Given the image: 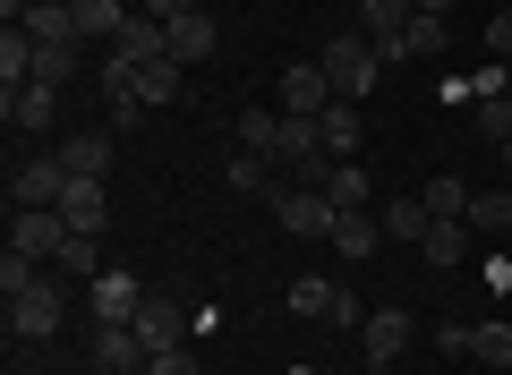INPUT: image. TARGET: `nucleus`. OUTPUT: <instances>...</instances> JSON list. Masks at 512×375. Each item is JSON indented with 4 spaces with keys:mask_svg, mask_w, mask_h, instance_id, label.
I'll return each mask as SVG.
<instances>
[{
    "mask_svg": "<svg viewBox=\"0 0 512 375\" xmlns=\"http://www.w3.org/2000/svg\"><path fill=\"white\" fill-rule=\"evenodd\" d=\"M316 69H325V86H333V103H367L376 94V77H384V52L359 35V26H342V35L316 52Z\"/></svg>",
    "mask_w": 512,
    "mask_h": 375,
    "instance_id": "1",
    "label": "nucleus"
},
{
    "mask_svg": "<svg viewBox=\"0 0 512 375\" xmlns=\"http://www.w3.org/2000/svg\"><path fill=\"white\" fill-rule=\"evenodd\" d=\"M77 188V171L60 154H35L18 179H9V214H60V197Z\"/></svg>",
    "mask_w": 512,
    "mask_h": 375,
    "instance_id": "2",
    "label": "nucleus"
},
{
    "mask_svg": "<svg viewBox=\"0 0 512 375\" xmlns=\"http://www.w3.org/2000/svg\"><path fill=\"white\" fill-rule=\"evenodd\" d=\"M274 222H282L291 239H333L342 205H333L325 188H299V179H282V188H274Z\"/></svg>",
    "mask_w": 512,
    "mask_h": 375,
    "instance_id": "3",
    "label": "nucleus"
},
{
    "mask_svg": "<svg viewBox=\"0 0 512 375\" xmlns=\"http://www.w3.org/2000/svg\"><path fill=\"white\" fill-rule=\"evenodd\" d=\"M60 316H69L60 282H35V290H18V299H9V333H18V341H52Z\"/></svg>",
    "mask_w": 512,
    "mask_h": 375,
    "instance_id": "4",
    "label": "nucleus"
},
{
    "mask_svg": "<svg viewBox=\"0 0 512 375\" xmlns=\"http://www.w3.org/2000/svg\"><path fill=\"white\" fill-rule=\"evenodd\" d=\"M410 333H419V316H410V307H376V316L359 324V358H367V367H393V358L410 350Z\"/></svg>",
    "mask_w": 512,
    "mask_h": 375,
    "instance_id": "5",
    "label": "nucleus"
},
{
    "mask_svg": "<svg viewBox=\"0 0 512 375\" xmlns=\"http://www.w3.org/2000/svg\"><path fill=\"white\" fill-rule=\"evenodd\" d=\"M137 307H146V282H137V273H94L86 282V316L94 324H137Z\"/></svg>",
    "mask_w": 512,
    "mask_h": 375,
    "instance_id": "6",
    "label": "nucleus"
},
{
    "mask_svg": "<svg viewBox=\"0 0 512 375\" xmlns=\"http://www.w3.org/2000/svg\"><path fill=\"white\" fill-rule=\"evenodd\" d=\"M137 341H146V350H180V341H197V316H188L180 299H163V290H146V307H137Z\"/></svg>",
    "mask_w": 512,
    "mask_h": 375,
    "instance_id": "7",
    "label": "nucleus"
},
{
    "mask_svg": "<svg viewBox=\"0 0 512 375\" xmlns=\"http://www.w3.org/2000/svg\"><path fill=\"white\" fill-rule=\"evenodd\" d=\"M146 341H137V324H94V375H146Z\"/></svg>",
    "mask_w": 512,
    "mask_h": 375,
    "instance_id": "8",
    "label": "nucleus"
},
{
    "mask_svg": "<svg viewBox=\"0 0 512 375\" xmlns=\"http://www.w3.org/2000/svg\"><path fill=\"white\" fill-rule=\"evenodd\" d=\"M69 222H60V214H9V248H18V256H35V265H52V256L60 248H69Z\"/></svg>",
    "mask_w": 512,
    "mask_h": 375,
    "instance_id": "9",
    "label": "nucleus"
},
{
    "mask_svg": "<svg viewBox=\"0 0 512 375\" xmlns=\"http://www.w3.org/2000/svg\"><path fill=\"white\" fill-rule=\"evenodd\" d=\"M282 111H291V120H325V111H333V86H325V69H316V60L282 69Z\"/></svg>",
    "mask_w": 512,
    "mask_h": 375,
    "instance_id": "10",
    "label": "nucleus"
},
{
    "mask_svg": "<svg viewBox=\"0 0 512 375\" xmlns=\"http://www.w3.org/2000/svg\"><path fill=\"white\" fill-rule=\"evenodd\" d=\"M444 43H453V26H444L436 9H419V18H410V26H402L393 43H376V52H384V60H436Z\"/></svg>",
    "mask_w": 512,
    "mask_h": 375,
    "instance_id": "11",
    "label": "nucleus"
},
{
    "mask_svg": "<svg viewBox=\"0 0 512 375\" xmlns=\"http://www.w3.org/2000/svg\"><path fill=\"white\" fill-rule=\"evenodd\" d=\"M103 214H111V197H103V179H77L69 197H60V222H69L77 239H103Z\"/></svg>",
    "mask_w": 512,
    "mask_h": 375,
    "instance_id": "12",
    "label": "nucleus"
},
{
    "mask_svg": "<svg viewBox=\"0 0 512 375\" xmlns=\"http://www.w3.org/2000/svg\"><path fill=\"white\" fill-rule=\"evenodd\" d=\"M180 86H188V69H180V60H146V69H137V103H146V111H163V103H180Z\"/></svg>",
    "mask_w": 512,
    "mask_h": 375,
    "instance_id": "13",
    "label": "nucleus"
},
{
    "mask_svg": "<svg viewBox=\"0 0 512 375\" xmlns=\"http://www.w3.org/2000/svg\"><path fill=\"white\" fill-rule=\"evenodd\" d=\"M60 162H69L77 179H103L111 171V128H77V137L60 145Z\"/></svg>",
    "mask_w": 512,
    "mask_h": 375,
    "instance_id": "14",
    "label": "nucleus"
},
{
    "mask_svg": "<svg viewBox=\"0 0 512 375\" xmlns=\"http://www.w3.org/2000/svg\"><path fill=\"white\" fill-rule=\"evenodd\" d=\"M0 111L18 128H52L60 120V86H18V94H0Z\"/></svg>",
    "mask_w": 512,
    "mask_h": 375,
    "instance_id": "15",
    "label": "nucleus"
},
{
    "mask_svg": "<svg viewBox=\"0 0 512 375\" xmlns=\"http://www.w3.org/2000/svg\"><path fill=\"white\" fill-rule=\"evenodd\" d=\"M410 18H419V0H359V35L367 43H393Z\"/></svg>",
    "mask_w": 512,
    "mask_h": 375,
    "instance_id": "16",
    "label": "nucleus"
},
{
    "mask_svg": "<svg viewBox=\"0 0 512 375\" xmlns=\"http://www.w3.org/2000/svg\"><path fill=\"white\" fill-rule=\"evenodd\" d=\"M18 86H35V35L9 26V35H0V94H18Z\"/></svg>",
    "mask_w": 512,
    "mask_h": 375,
    "instance_id": "17",
    "label": "nucleus"
},
{
    "mask_svg": "<svg viewBox=\"0 0 512 375\" xmlns=\"http://www.w3.org/2000/svg\"><path fill=\"white\" fill-rule=\"evenodd\" d=\"M239 154H265V162H282V111H239Z\"/></svg>",
    "mask_w": 512,
    "mask_h": 375,
    "instance_id": "18",
    "label": "nucleus"
},
{
    "mask_svg": "<svg viewBox=\"0 0 512 375\" xmlns=\"http://www.w3.org/2000/svg\"><path fill=\"white\" fill-rule=\"evenodd\" d=\"M205 52H214V18H205V9H188V18H171V60H180V69H197Z\"/></svg>",
    "mask_w": 512,
    "mask_h": 375,
    "instance_id": "19",
    "label": "nucleus"
},
{
    "mask_svg": "<svg viewBox=\"0 0 512 375\" xmlns=\"http://www.w3.org/2000/svg\"><path fill=\"white\" fill-rule=\"evenodd\" d=\"M128 18H137L128 0H77V35H86V43H111Z\"/></svg>",
    "mask_w": 512,
    "mask_h": 375,
    "instance_id": "20",
    "label": "nucleus"
},
{
    "mask_svg": "<svg viewBox=\"0 0 512 375\" xmlns=\"http://www.w3.org/2000/svg\"><path fill=\"white\" fill-rule=\"evenodd\" d=\"M316 128H325V154L333 162H359V103H333Z\"/></svg>",
    "mask_w": 512,
    "mask_h": 375,
    "instance_id": "21",
    "label": "nucleus"
},
{
    "mask_svg": "<svg viewBox=\"0 0 512 375\" xmlns=\"http://www.w3.org/2000/svg\"><path fill=\"white\" fill-rule=\"evenodd\" d=\"M342 307V282H325V273H299L291 282V316H333Z\"/></svg>",
    "mask_w": 512,
    "mask_h": 375,
    "instance_id": "22",
    "label": "nucleus"
},
{
    "mask_svg": "<svg viewBox=\"0 0 512 375\" xmlns=\"http://www.w3.org/2000/svg\"><path fill=\"white\" fill-rule=\"evenodd\" d=\"M470 231H512V188H470Z\"/></svg>",
    "mask_w": 512,
    "mask_h": 375,
    "instance_id": "23",
    "label": "nucleus"
},
{
    "mask_svg": "<svg viewBox=\"0 0 512 375\" xmlns=\"http://www.w3.org/2000/svg\"><path fill=\"white\" fill-rule=\"evenodd\" d=\"M376 222H384V239H427V222H436V214H427V197H393Z\"/></svg>",
    "mask_w": 512,
    "mask_h": 375,
    "instance_id": "24",
    "label": "nucleus"
},
{
    "mask_svg": "<svg viewBox=\"0 0 512 375\" xmlns=\"http://www.w3.org/2000/svg\"><path fill=\"white\" fill-rule=\"evenodd\" d=\"M376 239H384V222H367V214H342L325 248H333V256H376Z\"/></svg>",
    "mask_w": 512,
    "mask_h": 375,
    "instance_id": "25",
    "label": "nucleus"
},
{
    "mask_svg": "<svg viewBox=\"0 0 512 375\" xmlns=\"http://www.w3.org/2000/svg\"><path fill=\"white\" fill-rule=\"evenodd\" d=\"M265 179H274V162H265V154H231V162H222V188H239V197H274Z\"/></svg>",
    "mask_w": 512,
    "mask_h": 375,
    "instance_id": "26",
    "label": "nucleus"
},
{
    "mask_svg": "<svg viewBox=\"0 0 512 375\" xmlns=\"http://www.w3.org/2000/svg\"><path fill=\"white\" fill-rule=\"evenodd\" d=\"M427 265H461V256H470V222H427Z\"/></svg>",
    "mask_w": 512,
    "mask_h": 375,
    "instance_id": "27",
    "label": "nucleus"
},
{
    "mask_svg": "<svg viewBox=\"0 0 512 375\" xmlns=\"http://www.w3.org/2000/svg\"><path fill=\"white\" fill-rule=\"evenodd\" d=\"M427 214L461 222V214H470V179H427Z\"/></svg>",
    "mask_w": 512,
    "mask_h": 375,
    "instance_id": "28",
    "label": "nucleus"
},
{
    "mask_svg": "<svg viewBox=\"0 0 512 375\" xmlns=\"http://www.w3.org/2000/svg\"><path fill=\"white\" fill-rule=\"evenodd\" d=\"M325 197L342 205V214H359V197H367V162H333V179H325Z\"/></svg>",
    "mask_w": 512,
    "mask_h": 375,
    "instance_id": "29",
    "label": "nucleus"
},
{
    "mask_svg": "<svg viewBox=\"0 0 512 375\" xmlns=\"http://www.w3.org/2000/svg\"><path fill=\"white\" fill-rule=\"evenodd\" d=\"M470 358H487V367L512 375V324H478V333H470Z\"/></svg>",
    "mask_w": 512,
    "mask_h": 375,
    "instance_id": "30",
    "label": "nucleus"
},
{
    "mask_svg": "<svg viewBox=\"0 0 512 375\" xmlns=\"http://www.w3.org/2000/svg\"><path fill=\"white\" fill-rule=\"evenodd\" d=\"M35 282H43V265H35V256H18V248L0 256V299H18V290H35Z\"/></svg>",
    "mask_w": 512,
    "mask_h": 375,
    "instance_id": "31",
    "label": "nucleus"
},
{
    "mask_svg": "<svg viewBox=\"0 0 512 375\" xmlns=\"http://www.w3.org/2000/svg\"><path fill=\"white\" fill-rule=\"evenodd\" d=\"M478 137H487V145H504V137H512V94H495V103H478Z\"/></svg>",
    "mask_w": 512,
    "mask_h": 375,
    "instance_id": "32",
    "label": "nucleus"
},
{
    "mask_svg": "<svg viewBox=\"0 0 512 375\" xmlns=\"http://www.w3.org/2000/svg\"><path fill=\"white\" fill-rule=\"evenodd\" d=\"M77 77V52H43L35 43V86H69Z\"/></svg>",
    "mask_w": 512,
    "mask_h": 375,
    "instance_id": "33",
    "label": "nucleus"
},
{
    "mask_svg": "<svg viewBox=\"0 0 512 375\" xmlns=\"http://www.w3.org/2000/svg\"><path fill=\"white\" fill-rule=\"evenodd\" d=\"M146 375H197V341H180V350H154Z\"/></svg>",
    "mask_w": 512,
    "mask_h": 375,
    "instance_id": "34",
    "label": "nucleus"
},
{
    "mask_svg": "<svg viewBox=\"0 0 512 375\" xmlns=\"http://www.w3.org/2000/svg\"><path fill=\"white\" fill-rule=\"evenodd\" d=\"M52 265H60V273H86V282H94V273H103V265H94V239H69V248H60Z\"/></svg>",
    "mask_w": 512,
    "mask_h": 375,
    "instance_id": "35",
    "label": "nucleus"
},
{
    "mask_svg": "<svg viewBox=\"0 0 512 375\" xmlns=\"http://www.w3.org/2000/svg\"><path fill=\"white\" fill-rule=\"evenodd\" d=\"M470 333H478V324H436V350L444 358H470Z\"/></svg>",
    "mask_w": 512,
    "mask_h": 375,
    "instance_id": "36",
    "label": "nucleus"
},
{
    "mask_svg": "<svg viewBox=\"0 0 512 375\" xmlns=\"http://www.w3.org/2000/svg\"><path fill=\"white\" fill-rule=\"evenodd\" d=\"M487 52L512 60V9H495V18H487Z\"/></svg>",
    "mask_w": 512,
    "mask_h": 375,
    "instance_id": "37",
    "label": "nucleus"
},
{
    "mask_svg": "<svg viewBox=\"0 0 512 375\" xmlns=\"http://www.w3.org/2000/svg\"><path fill=\"white\" fill-rule=\"evenodd\" d=\"M188 9H197V0H146V18H163V26H171V18H188Z\"/></svg>",
    "mask_w": 512,
    "mask_h": 375,
    "instance_id": "38",
    "label": "nucleus"
},
{
    "mask_svg": "<svg viewBox=\"0 0 512 375\" xmlns=\"http://www.w3.org/2000/svg\"><path fill=\"white\" fill-rule=\"evenodd\" d=\"M419 9H436V18H453V0H419Z\"/></svg>",
    "mask_w": 512,
    "mask_h": 375,
    "instance_id": "39",
    "label": "nucleus"
},
{
    "mask_svg": "<svg viewBox=\"0 0 512 375\" xmlns=\"http://www.w3.org/2000/svg\"><path fill=\"white\" fill-rule=\"evenodd\" d=\"M495 154H504V171H512V137H504V145H495Z\"/></svg>",
    "mask_w": 512,
    "mask_h": 375,
    "instance_id": "40",
    "label": "nucleus"
},
{
    "mask_svg": "<svg viewBox=\"0 0 512 375\" xmlns=\"http://www.w3.org/2000/svg\"><path fill=\"white\" fill-rule=\"evenodd\" d=\"M291 375H316V367H291Z\"/></svg>",
    "mask_w": 512,
    "mask_h": 375,
    "instance_id": "41",
    "label": "nucleus"
},
{
    "mask_svg": "<svg viewBox=\"0 0 512 375\" xmlns=\"http://www.w3.org/2000/svg\"><path fill=\"white\" fill-rule=\"evenodd\" d=\"M26 375H35V367H26Z\"/></svg>",
    "mask_w": 512,
    "mask_h": 375,
    "instance_id": "42",
    "label": "nucleus"
}]
</instances>
